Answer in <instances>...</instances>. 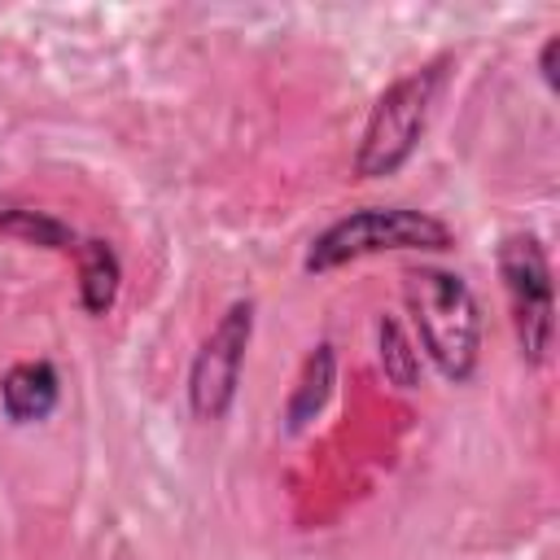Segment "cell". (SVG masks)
I'll use <instances>...</instances> for the list:
<instances>
[{
  "label": "cell",
  "instance_id": "cell-1",
  "mask_svg": "<svg viewBox=\"0 0 560 560\" xmlns=\"http://www.w3.org/2000/svg\"><path fill=\"white\" fill-rule=\"evenodd\" d=\"M402 298L433 368L455 385L472 381L481 363V306L468 280L446 267H411L402 276Z\"/></svg>",
  "mask_w": 560,
  "mask_h": 560
},
{
  "label": "cell",
  "instance_id": "cell-2",
  "mask_svg": "<svg viewBox=\"0 0 560 560\" xmlns=\"http://www.w3.org/2000/svg\"><path fill=\"white\" fill-rule=\"evenodd\" d=\"M446 79V66L433 61V66H420L402 79H394L368 122H363V136H359V153H354V175L363 179H385L394 171H402L411 162V153L420 149V136L429 127V114H433V101H438V88Z\"/></svg>",
  "mask_w": 560,
  "mask_h": 560
},
{
  "label": "cell",
  "instance_id": "cell-3",
  "mask_svg": "<svg viewBox=\"0 0 560 560\" xmlns=\"http://www.w3.org/2000/svg\"><path fill=\"white\" fill-rule=\"evenodd\" d=\"M385 249H451V228L411 206H363L328 223L302 254L306 271H332Z\"/></svg>",
  "mask_w": 560,
  "mask_h": 560
},
{
  "label": "cell",
  "instance_id": "cell-4",
  "mask_svg": "<svg viewBox=\"0 0 560 560\" xmlns=\"http://www.w3.org/2000/svg\"><path fill=\"white\" fill-rule=\"evenodd\" d=\"M499 276L512 306V328L525 363H547L551 337H556V289H551V262L534 232H512L499 245Z\"/></svg>",
  "mask_w": 560,
  "mask_h": 560
},
{
  "label": "cell",
  "instance_id": "cell-5",
  "mask_svg": "<svg viewBox=\"0 0 560 560\" xmlns=\"http://www.w3.org/2000/svg\"><path fill=\"white\" fill-rule=\"evenodd\" d=\"M254 337V302L236 298L219 324L206 332V341L192 354L188 368V407L197 420H223L236 385H241V368H245V350Z\"/></svg>",
  "mask_w": 560,
  "mask_h": 560
},
{
  "label": "cell",
  "instance_id": "cell-6",
  "mask_svg": "<svg viewBox=\"0 0 560 560\" xmlns=\"http://www.w3.org/2000/svg\"><path fill=\"white\" fill-rule=\"evenodd\" d=\"M61 376L48 359H22L0 381V411L9 424H39L57 411Z\"/></svg>",
  "mask_w": 560,
  "mask_h": 560
},
{
  "label": "cell",
  "instance_id": "cell-7",
  "mask_svg": "<svg viewBox=\"0 0 560 560\" xmlns=\"http://www.w3.org/2000/svg\"><path fill=\"white\" fill-rule=\"evenodd\" d=\"M79 306L88 315H109L118 289H122V262H118V249L101 236H83L79 249Z\"/></svg>",
  "mask_w": 560,
  "mask_h": 560
},
{
  "label": "cell",
  "instance_id": "cell-8",
  "mask_svg": "<svg viewBox=\"0 0 560 560\" xmlns=\"http://www.w3.org/2000/svg\"><path fill=\"white\" fill-rule=\"evenodd\" d=\"M332 381H337V354H332L328 341H319V346L306 354L302 376H298V385H293V394H289V407H284V429H289V433H302V429L324 411V402H328V394H332Z\"/></svg>",
  "mask_w": 560,
  "mask_h": 560
},
{
  "label": "cell",
  "instance_id": "cell-9",
  "mask_svg": "<svg viewBox=\"0 0 560 560\" xmlns=\"http://www.w3.org/2000/svg\"><path fill=\"white\" fill-rule=\"evenodd\" d=\"M0 232L13 236V241H26V245H39V249H57V254H74L79 249V232L48 214V210H35V206H4L0 210Z\"/></svg>",
  "mask_w": 560,
  "mask_h": 560
},
{
  "label": "cell",
  "instance_id": "cell-10",
  "mask_svg": "<svg viewBox=\"0 0 560 560\" xmlns=\"http://www.w3.org/2000/svg\"><path fill=\"white\" fill-rule=\"evenodd\" d=\"M376 341H381V368H385V376H389L398 389H416V385H420V354L411 350V341H407V332L398 328V319L381 315Z\"/></svg>",
  "mask_w": 560,
  "mask_h": 560
},
{
  "label": "cell",
  "instance_id": "cell-11",
  "mask_svg": "<svg viewBox=\"0 0 560 560\" xmlns=\"http://www.w3.org/2000/svg\"><path fill=\"white\" fill-rule=\"evenodd\" d=\"M556 52H560V35H547V44H542V57H538V70H542L547 88H556Z\"/></svg>",
  "mask_w": 560,
  "mask_h": 560
}]
</instances>
